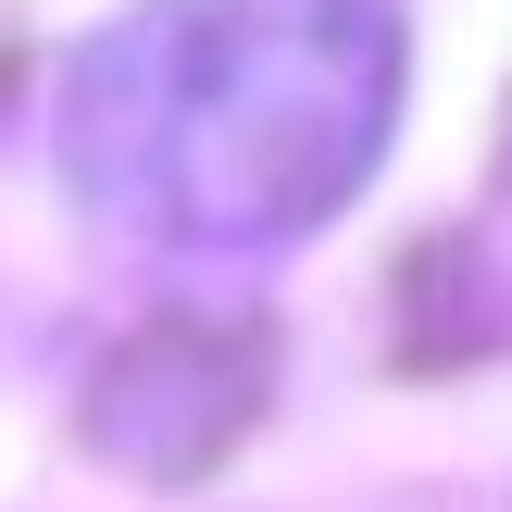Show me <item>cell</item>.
<instances>
[{
  "label": "cell",
  "mask_w": 512,
  "mask_h": 512,
  "mask_svg": "<svg viewBox=\"0 0 512 512\" xmlns=\"http://www.w3.org/2000/svg\"><path fill=\"white\" fill-rule=\"evenodd\" d=\"M388 113V0H150L75 63L63 163L113 225L188 250H275L375 175Z\"/></svg>",
  "instance_id": "1"
}]
</instances>
